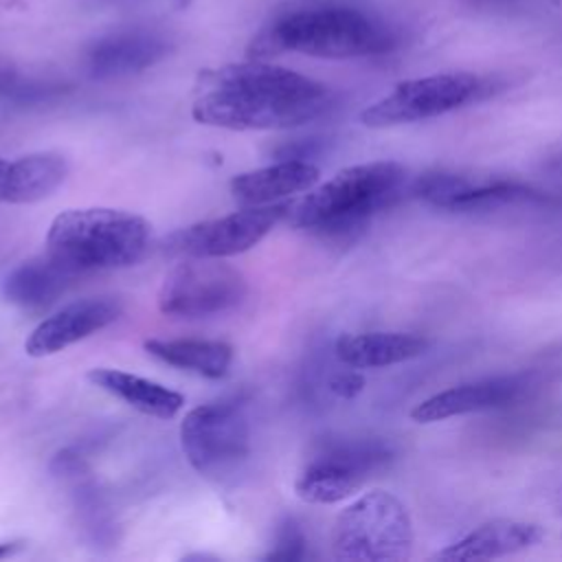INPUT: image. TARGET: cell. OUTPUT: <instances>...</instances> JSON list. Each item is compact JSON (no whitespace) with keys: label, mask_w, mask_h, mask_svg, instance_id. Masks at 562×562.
I'll return each mask as SVG.
<instances>
[{"label":"cell","mask_w":562,"mask_h":562,"mask_svg":"<svg viewBox=\"0 0 562 562\" xmlns=\"http://www.w3.org/2000/svg\"><path fill=\"white\" fill-rule=\"evenodd\" d=\"M331 105L334 94L321 81L250 57L200 70L191 116L226 130H290L321 119Z\"/></svg>","instance_id":"cell-1"},{"label":"cell","mask_w":562,"mask_h":562,"mask_svg":"<svg viewBox=\"0 0 562 562\" xmlns=\"http://www.w3.org/2000/svg\"><path fill=\"white\" fill-rule=\"evenodd\" d=\"M400 44L382 15L345 0H299L279 9L248 46V57L301 53L323 59H358L391 53Z\"/></svg>","instance_id":"cell-2"},{"label":"cell","mask_w":562,"mask_h":562,"mask_svg":"<svg viewBox=\"0 0 562 562\" xmlns=\"http://www.w3.org/2000/svg\"><path fill=\"white\" fill-rule=\"evenodd\" d=\"M411 193L408 171L395 160H373L340 169L290 204L285 220L323 237H340L360 228L371 215Z\"/></svg>","instance_id":"cell-3"},{"label":"cell","mask_w":562,"mask_h":562,"mask_svg":"<svg viewBox=\"0 0 562 562\" xmlns=\"http://www.w3.org/2000/svg\"><path fill=\"white\" fill-rule=\"evenodd\" d=\"M149 228L145 217L121 209H66L48 226L46 250L79 274L127 268L147 252Z\"/></svg>","instance_id":"cell-4"},{"label":"cell","mask_w":562,"mask_h":562,"mask_svg":"<svg viewBox=\"0 0 562 562\" xmlns=\"http://www.w3.org/2000/svg\"><path fill=\"white\" fill-rule=\"evenodd\" d=\"M415 542L406 505L386 490H371L347 505L331 529V555L345 562H400Z\"/></svg>","instance_id":"cell-5"},{"label":"cell","mask_w":562,"mask_h":562,"mask_svg":"<svg viewBox=\"0 0 562 562\" xmlns=\"http://www.w3.org/2000/svg\"><path fill=\"white\" fill-rule=\"evenodd\" d=\"M496 79L474 72H439L397 83L389 94L360 112L367 127H393L448 114L494 94Z\"/></svg>","instance_id":"cell-6"},{"label":"cell","mask_w":562,"mask_h":562,"mask_svg":"<svg viewBox=\"0 0 562 562\" xmlns=\"http://www.w3.org/2000/svg\"><path fill=\"white\" fill-rule=\"evenodd\" d=\"M180 446L191 468L226 481L250 457V424L239 402H211L191 408L180 424Z\"/></svg>","instance_id":"cell-7"},{"label":"cell","mask_w":562,"mask_h":562,"mask_svg":"<svg viewBox=\"0 0 562 562\" xmlns=\"http://www.w3.org/2000/svg\"><path fill=\"white\" fill-rule=\"evenodd\" d=\"M391 461L393 448L380 439L327 441L299 472L294 492L305 503L334 505L358 492Z\"/></svg>","instance_id":"cell-8"},{"label":"cell","mask_w":562,"mask_h":562,"mask_svg":"<svg viewBox=\"0 0 562 562\" xmlns=\"http://www.w3.org/2000/svg\"><path fill=\"white\" fill-rule=\"evenodd\" d=\"M246 277L211 257H184L158 290V310L173 318H206L228 312L246 296Z\"/></svg>","instance_id":"cell-9"},{"label":"cell","mask_w":562,"mask_h":562,"mask_svg":"<svg viewBox=\"0 0 562 562\" xmlns=\"http://www.w3.org/2000/svg\"><path fill=\"white\" fill-rule=\"evenodd\" d=\"M411 195L430 206L474 213L492 211L505 204H553L555 198L531 184L514 178L490 173H461V171H430L411 182Z\"/></svg>","instance_id":"cell-10"},{"label":"cell","mask_w":562,"mask_h":562,"mask_svg":"<svg viewBox=\"0 0 562 562\" xmlns=\"http://www.w3.org/2000/svg\"><path fill=\"white\" fill-rule=\"evenodd\" d=\"M290 204L244 206L224 217L204 220L171 233L162 248L176 257H233L257 246L281 220H285Z\"/></svg>","instance_id":"cell-11"},{"label":"cell","mask_w":562,"mask_h":562,"mask_svg":"<svg viewBox=\"0 0 562 562\" xmlns=\"http://www.w3.org/2000/svg\"><path fill=\"white\" fill-rule=\"evenodd\" d=\"M121 316V303L110 296H90L68 303L59 312L40 321L24 340V351L33 358L53 356L66 347L101 331Z\"/></svg>","instance_id":"cell-12"},{"label":"cell","mask_w":562,"mask_h":562,"mask_svg":"<svg viewBox=\"0 0 562 562\" xmlns=\"http://www.w3.org/2000/svg\"><path fill=\"white\" fill-rule=\"evenodd\" d=\"M525 389V375H494L474 382H463L422 400L419 404L413 406L411 417L417 424H432L443 422L448 417L490 411L518 400Z\"/></svg>","instance_id":"cell-13"},{"label":"cell","mask_w":562,"mask_h":562,"mask_svg":"<svg viewBox=\"0 0 562 562\" xmlns=\"http://www.w3.org/2000/svg\"><path fill=\"white\" fill-rule=\"evenodd\" d=\"M169 42L151 31H119L97 40L86 53V68L94 79L138 75L169 55Z\"/></svg>","instance_id":"cell-14"},{"label":"cell","mask_w":562,"mask_h":562,"mask_svg":"<svg viewBox=\"0 0 562 562\" xmlns=\"http://www.w3.org/2000/svg\"><path fill=\"white\" fill-rule=\"evenodd\" d=\"M544 529L538 522L514 520V518H494L487 520L459 540L450 542L432 555L441 562H470V560H494L514 555L518 551L531 549L542 542Z\"/></svg>","instance_id":"cell-15"},{"label":"cell","mask_w":562,"mask_h":562,"mask_svg":"<svg viewBox=\"0 0 562 562\" xmlns=\"http://www.w3.org/2000/svg\"><path fill=\"white\" fill-rule=\"evenodd\" d=\"M79 277L83 274L46 250V255L15 266L4 277L2 292L9 303L29 312H42L50 307L59 296H64Z\"/></svg>","instance_id":"cell-16"},{"label":"cell","mask_w":562,"mask_h":562,"mask_svg":"<svg viewBox=\"0 0 562 562\" xmlns=\"http://www.w3.org/2000/svg\"><path fill=\"white\" fill-rule=\"evenodd\" d=\"M318 178L321 169L312 160H277L268 167L237 173L231 180V193L244 206L277 204L310 191Z\"/></svg>","instance_id":"cell-17"},{"label":"cell","mask_w":562,"mask_h":562,"mask_svg":"<svg viewBox=\"0 0 562 562\" xmlns=\"http://www.w3.org/2000/svg\"><path fill=\"white\" fill-rule=\"evenodd\" d=\"M430 340L408 331H360L342 334L336 345V358L351 369H378L413 360L426 353Z\"/></svg>","instance_id":"cell-18"},{"label":"cell","mask_w":562,"mask_h":562,"mask_svg":"<svg viewBox=\"0 0 562 562\" xmlns=\"http://www.w3.org/2000/svg\"><path fill=\"white\" fill-rule=\"evenodd\" d=\"M88 380L99 386L101 391L119 397L127 406L136 408L143 415L158 417V419H171L180 413L184 406V395L154 382L149 378L121 371V369H110V367H97L88 371Z\"/></svg>","instance_id":"cell-19"},{"label":"cell","mask_w":562,"mask_h":562,"mask_svg":"<svg viewBox=\"0 0 562 562\" xmlns=\"http://www.w3.org/2000/svg\"><path fill=\"white\" fill-rule=\"evenodd\" d=\"M145 351L169 367L191 371L209 380L224 378L233 364V347L222 340L149 338L145 340Z\"/></svg>","instance_id":"cell-20"},{"label":"cell","mask_w":562,"mask_h":562,"mask_svg":"<svg viewBox=\"0 0 562 562\" xmlns=\"http://www.w3.org/2000/svg\"><path fill=\"white\" fill-rule=\"evenodd\" d=\"M66 158L53 151L26 154L11 160L9 204H31L48 198L66 178Z\"/></svg>","instance_id":"cell-21"},{"label":"cell","mask_w":562,"mask_h":562,"mask_svg":"<svg viewBox=\"0 0 562 562\" xmlns=\"http://www.w3.org/2000/svg\"><path fill=\"white\" fill-rule=\"evenodd\" d=\"M266 560H283V562H296L307 558V538L301 529V525L294 518H283L277 527L274 547L263 555Z\"/></svg>","instance_id":"cell-22"},{"label":"cell","mask_w":562,"mask_h":562,"mask_svg":"<svg viewBox=\"0 0 562 562\" xmlns=\"http://www.w3.org/2000/svg\"><path fill=\"white\" fill-rule=\"evenodd\" d=\"M325 149V140L321 138H294L274 149L277 160H310Z\"/></svg>","instance_id":"cell-23"},{"label":"cell","mask_w":562,"mask_h":562,"mask_svg":"<svg viewBox=\"0 0 562 562\" xmlns=\"http://www.w3.org/2000/svg\"><path fill=\"white\" fill-rule=\"evenodd\" d=\"M329 389L342 397V400H351L356 397L362 389H364V378L356 371H342V373H336L331 380H329Z\"/></svg>","instance_id":"cell-24"},{"label":"cell","mask_w":562,"mask_h":562,"mask_svg":"<svg viewBox=\"0 0 562 562\" xmlns=\"http://www.w3.org/2000/svg\"><path fill=\"white\" fill-rule=\"evenodd\" d=\"M11 193V160L0 158V202L9 204Z\"/></svg>","instance_id":"cell-25"},{"label":"cell","mask_w":562,"mask_h":562,"mask_svg":"<svg viewBox=\"0 0 562 562\" xmlns=\"http://www.w3.org/2000/svg\"><path fill=\"white\" fill-rule=\"evenodd\" d=\"M20 549V542H0V560L13 555Z\"/></svg>","instance_id":"cell-26"},{"label":"cell","mask_w":562,"mask_h":562,"mask_svg":"<svg viewBox=\"0 0 562 562\" xmlns=\"http://www.w3.org/2000/svg\"><path fill=\"white\" fill-rule=\"evenodd\" d=\"M474 2H481V4H507V2H514V0H474Z\"/></svg>","instance_id":"cell-27"},{"label":"cell","mask_w":562,"mask_h":562,"mask_svg":"<svg viewBox=\"0 0 562 562\" xmlns=\"http://www.w3.org/2000/svg\"><path fill=\"white\" fill-rule=\"evenodd\" d=\"M560 514H562V512H560Z\"/></svg>","instance_id":"cell-28"}]
</instances>
